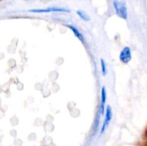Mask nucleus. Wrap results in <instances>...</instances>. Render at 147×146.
<instances>
[{
  "label": "nucleus",
  "mask_w": 147,
  "mask_h": 146,
  "mask_svg": "<svg viewBox=\"0 0 147 146\" xmlns=\"http://www.w3.org/2000/svg\"><path fill=\"white\" fill-rule=\"evenodd\" d=\"M30 12L33 13H49V12H70V10L61 7H48L46 9H30Z\"/></svg>",
  "instance_id": "7ed1b4c3"
},
{
  "label": "nucleus",
  "mask_w": 147,
  "mask_h": 146,
  "mask_svg": "<svg viewBox=\"0 0 147 146\" xmlns=\"http://www.w3.org/2000/svg\"><path fill=\"white\" fill-rule=\"evenodd\" d=\"M106 110H105V117L104 120H103V125L101 127V130H100V135L103 134L105 131L106 130V129L109 127V123H111L112 120V117H113V112H112V109L110 105H107V107H106Z\"/></svg>",
  "instance_id": "f03ea898"
},
{
  "label": "nucleus",
  "mask_w": 147,
  "mask_h": 146,
  "mask_svg": "<svg viewBox=\"0 0 147 146\" xmlns=\"http://www.w3.org/2000/svg\"><path fill=\"white\" fill-rule=\"evenodd\" d=\"M131 50L129 47H125L121 51L119 60L123 64H127L131 60Z\"/></svg>",
  "instance_id": "20e7f679"
},
{
  "label": "nucleus",
  "mask_w": 147,
  "mask_h": 146,
  "mask_svg": "<svg viewBox=\"0 0 147 146\" xmlns=\"http://www.w3.org/2000/svg\"><path fill=\"white\" fill-rule=\"evenodd\" d=\"M106 99H107V93L105 87H103L101 89V101H100V112L103 115L104 114L105 112Z\"/></svg>",
  "instance_id": "39448f33"
},
{
  "label": "nucleus",
  "mask_w": 147,
  "mask_h": 146,
  "mask_svg": "<svg viewBox=\"0 0 147 146\" xmlns=\"http://www.w3.org/2000/svg\"><path fill=\"white\" fill-rule=\"evenodd\" d=\"M113 6L116 14L123 19H127L128 10L126 4L119 0H113Z\"/></svg>",
  "instance_id": "f257e3e1"
},
{
  "label": "nucleus",
  "mask_w": 147,
  "mask_h": 146,
  "mask_svg": "<svg viewBox=\"0 0 147 146\" xmlns=\"http://www.w3.org/2000/svg\"><path fill=\"white\" fill-rule=\"evenodd\" d=\"M65 26L67 27H68V28L70 29L72 31H73V33L74 34V35L76 36V37H77V38L78 39L80 42H83V43L84 42V37H83V35L82 34V33L80 32V31H79V30L76 27H74V26L72 25V24H67V25H65Z\"/></svg>",
  "instance_id": "423d86ee"
},
{
  "label": "nucleus",
  "mask_w": 147,
  "mask_h": 146,
  "mask_svg": "<svg viewBox=\"0 0 147 146\" xmlns=\"http://www.w3.org/2000/svg\"><path fill=\"white\" fill-rule=\"evenodd\" d=\"M76 13H77L78 15L83 21H88L89 20H90V17H89L86 14V13H85L84 11H81V10H78V11H76Z\"/></svg>",
  "instance_id": "0eeeda50"
},
{
  "label": "nucleus",
  "mask_w": 147,
  "mask_h": 146,
  "mask_svg": "<svg viewBox=\"0 0 147 146\" xmlns=\"http://www.w3.org/2000/svg\"><path fill=\"white\" fill-rule=\"evenodd\" d=\"M100 70H101V72L103 76H106L108 72V70H107V67H106V62L104 61L103 59H100Z\"/></svg>",
  "instance_id": "6e6552de"
}]
</instances>
